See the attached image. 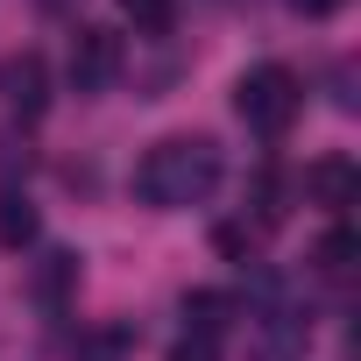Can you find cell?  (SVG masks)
I'll return each mask as SVG.
<instances>
[{
	"mask_svg": "<svg viewBox=\"0 0 361 361\" xmlns=\"http://www.w3.org/2000/svg\"><path fill=\"white\" fill-rule=\"evenodd\" d=\"M121 15H128L142 36H170V22H177V0H121Z\"/></svg>",
	"mask_w": 361,
	"mask_h": 361,
	"instance_id": "cell-11",
	"label": "cell"
},
{
	"mask_svg": "<svg viewBox=\"0 0 361 361\" xmlns=\"http://www.w3.org/2000/svg\"><path fill=\"white\" fill-rule=\"evenodd\" d=\"M78 361H128V326H92L78 340Z\"/></svg>",
	"mask_w": 361,
	"mask_h": 361,
	"instance_id": "cell-12",
	"label": "cell"
},
{
	"mask_svg": "<svg viewBox=\"0 0 361 361\" xmlns=\"http://www.w3.org/2000/svg\"><path fill=\"white\" fill-rule=\"evenodd\" d=\"M347 0H290V15H305V22H326V15H340Z\"/></svg>",
	"mask_w": 361,
	"mask_h": 361,
	"instance_id": "cell-14",
	"label": "cell"
},
{
	"mask_svg": "<svg viewBox=\"0 0 361 361\" xmlns=\"http://www.w3.org/2000/svg\"><path fill=\"white\" fill-rule=\"evenodd\" d=\"M248 199H255V227H283V213H290V177H283L276 163H262Z\"/></svg>",
	"mask_w": 361,
	"mask_h": 361,
	"instance_id": "cell-7",
	"label": "cell"
},
{
	"mask_svg": "<svg viewBox=\"0 0 361 361\" xmlns=\"http://www.w3.org/2000/svg\"><path fill=\"white\" fill-rule=\"evenodd\" d=\"M213 192H220V142L213 135H170L135 163V199L156 213L206 206Z\"/></svg>",
	"mask_w": 361,
	"mask_h": 361,
	"instance_id": "cell-1",
	"label": "cell"
},
{
	"mask_svg": "<svg viewBox=\"0 0 361 361\" xmlns=\"http://www.w3.org/2000/svg\"><path fill=\"white\" fill-rule=\"evenodd\" d=\"M0 106H8V114H22V121H36V114L50 106V64H43L36 50L0 57Z\"/></svg>",
	"mask_w": 361,
	"mask_h": 361,
	"instance_id": "cell-4",
	"label": "cell"
},
{
	"mask_svg": "<svg viewBox=\"0 0 361 361\" xmlns=\"http://www.w3.org/2000/svg\"><path fill=\"white\" fill-rule=\"evenodd\" d=\"M298 106H305V85H298V71H283V64H255V71L234 85V114H241L255 135H269V142L298 121Z\"/></svg>",
	"mask_w": 361,
	"mask_h": 361,
	"instance_id": "cell-2",
	"label": "cell"
},
{
	"mask_svg": "<svg viewBox=\"0 0 361 361\" xmlns=\"http://www.w3.org/2000/svg\"><path fill=\"white\" fill-rule=\"evenodd\" d=\"M71 290H78V255H71V248H50V255L29 269V298H36L43 312H64Z\"/></svg>",
	"mask_w": 361,
	"mask_h": 361,
	"instance_id": "cell-6",
	"label": "cell"
},
{
	"mask_svg": "<svg viewBox=\"0 0 361 361\" xmlns=\"http://www.w3.org/2000/svg\"><path fill=\"white\" fill-rule=\"evenodd\" d=\"M170 361H220V340H206V333H185L170 347Z\"/></svg>",
	"mask_w": 361,
	"mask_h": 361,
	"instance_id": "cell-13",
	"label": "cell"
},
{
	"mask_svg": "<svg viewBox=\"0 0 361 361\" xmlns=\"http://www.w3.org/2000/svg\"><path fill=\"white\" fill-rule=\"evenodd\" d=\"M354 192H361V163L354 156H319V163H305V199L312 206H354Z\"/></svg>",
	"mask_w": 361,
	"mask_h": 361,
	"instance_id": "cell-5",
	"label": "cell"
},
{
	"mask_svg": "<svg viewBox=\"0 0 361 361\" xmlns=\"http://www.w3.org/2000/svg\"><path fill=\"white\" fill-rule=\"evenodd\" d=\"M185 319H192V333L220 340L227 319H234V298H227V290H185Z\"/></svg>",
	"mask_w": 361,
	"mask_h": 361,
	"instance_id": "cell-8",
	"label": "cell"
},
{
	"mask_svg": "<svg viewBox=\"0 0 361 361\" xmlns=\"http://www.w3.org/2000/svg\"><path fill=\"white\" fill-rule=\"evenodd\" d=\"M36 241V206L22 192H0V248H29Z\"/></svg>",
	"mask_w": 361,
	"mask_h": 361,
	"instance_id": "cell-9",
	"label": "cell"
},
{
	"mask_svg": "<svg viewBox=\"0 0 361 361\" xmlns=\"http://www.w3.org/2000/svg\"><path fill=\"white\" fill-rule=\"evenodd\" d=\"M354 255H361V241L340 227V234H326V241L312 248V269H319V276H347V269H354Z\"/></svg>",
	"mask_w": 361,
	"mask_h": 361,
	"instance_id": "cell-10",
	"label": "cell"
},
{
	"mask_svg": "<svg viewBox=\"0 0 361 361\" xmlns=\"http://www.w3.org/2000/svg\"><path fill=\"white\" fill-rule=\"evenodd\" d=\"M121 64H128V50H121L114 29H78L71 36V85L78 92H106L121 78Z\"/></svg>",
	"mask_w": 361,
	"mask_h": 361,
	"instance_id": "cell-3",
	"label": "cell"
}]
</instances>
